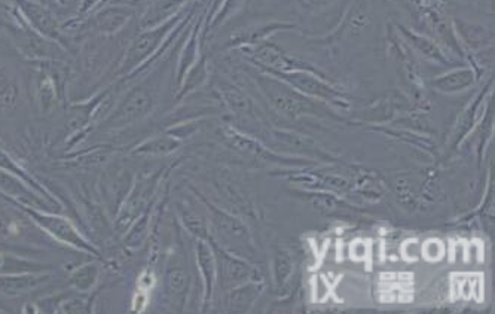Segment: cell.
<instances>
[{
  "label": "cell",
  "instance_id": "8",
  "mask_svg": "<svg viewBox=\"0 0 495 314\" xmlns=\"http://www.w3.org/2000/svg\"><path fill=\"white\" fill-rule=\"evenodd\" d=\"M240 49L256 68L262 72L269 73V75L295 72V70H311L310 66L296 60L269 41L260 42V44L252 45V47H244Z\"/></svg>",
  "mask_w": 495,
  "mask_h": 314
},
{
  "label": "cell",
  "instance_id": "25",
  "mask_svg": "<svg viewBox=\"0 0 495 314\" xmlns=\"http://www.w3.org/2000/svg\"><path fill=\"white\" fill-rule=\"evenodd\" d=\"M456 27L459 35L463 37L464 41L473 48H480L482 45L488 44V35L482 26L468 21L456 20Z\"/></svg>",
  "mask_w": 495,
  "mask_h": 314
},
{
  "label": "cell",
  "instance_id": "19",
  "mask_svg": "<svg viewBox=\"0 0 495 314\" xmlns=\"http://www.w3.org/2000/svg\"><path fill=\"white\" fill-rule=\"evenodd\" d=\"M153 205H155V202L149 205L148 209L144 210L143 214L140 215L139 218L132 222V225L128 226V230L122 234V242H124V246L127 249H139L148 237Z\"/></svg>",
  "mask_w": 495,
  "mask_h": 314
},
{
  "label": "cell",
  "instance_id": "18",
  "mask_svg": "<svg viewBox=\"0 0 495 314\" xmlns=\"http://www.w3.org/2000/svg\"><path fill=\"white\" fill-rule=\"evenodd\" d=\"M196 262L200 267L201 277L205 288L204 294H205V302L208 304L212 299L213 287L216 282V258H215L212 246L203 240L196 243Z\"/></svg>",
  "mask_w": 495,
  "mask_h": 314
},
{
  "label": "cell",
  "instance_id": "28",
  "mask_svg": "<svg viewBox=\"0 0 495 314\" xmlns=\"http://www.w3.org/2000/svg\"><path fill=\"white\" fill-rule=\"evenodd\" d=\"M16 87L9 79L8 73L5 70L4 66H0V106L11 108V106L16 105Z\"/></svg>",
  "mask_w": 495,
  "mask_h": 314
},
{
  "label": "cell",
  "instance_id": "6",
  "mask_svg": "<svg viewBox=\"0 0 495 314\" xmlns=\"http://www.w3.org/2000/svg\"><path fill=\"white\" fill-rule=\"evenodd\" d=\"M269 75V73H268ZM272 77L279 78L281 81L298 89L305 96L312 97L317 100L324 101L335 108H347L348 103L340 89L324 81L317 73L311 70H295L289 73H276Z\"/></svg>",
  "mask_w": 495,
  "mask_h": 314
},
{
  "label": "cell",
  "instance_id": "5",
  "mask_svg": "<svg viewBox=\"0 0 495 314\" xmlns=\"http://www.w3.org/2000/svg\"><path fill=\"white\" fill-rule=\"evenodd\" d=\"M134 181H136V174L124 162H112L103 170L99 191H100L101 202L111 218H115L120 212L121 205L132 191Z\"/></svg>",
  "mask_w": 495,
  "mask_h": 314
},
{
  "label": "cell",
  "instance_id": "16",
  "mask_svg": "<svg viewBox=\"0 0 495 314\" xmlns=\"http://www.w3.org/2000/svg\"><path fill=\"white\" fill-rule=\"evenodd\" d=\"M264 292V285L260 280H250L240 287L228 290V310L231 313H248L252 310L256 301Z\"/></svg>",
  "mask_w": 495,
  "mask_h": 314
},
{
  "label": "cell",
  "instance_id": "4",
  "mask_svg": "<svg viewBox=\"0 0 495 314\" xmlns=\"http://www.w3.org/2000/svg\"><path fill=\"white\" fill-rule=\"evenodd\" d=\"M160 182V173L140 174L132 183V191L125 202L121 205L120 212L113 218V228L116 233L124 234L128 226L155 202L156 185Z\"/></svg>",
  "mask_w": 495,
  "mask_h": 314
},
{
  "label": "cell",
  "instance_id": "29",
  "mask_svg": "<svg viewBox=\"0 0 495 314\" xmlns=\"http://www.w3.org/2000/svg\"><path fill=\"white\" fill-rule=\"evenodd\" d=\"M296 2L300 4V9L310 16V14L324 11L332 4H335L336 0H296Z\"/></svg>",
  "mask_w": 495,
  "mask_h": 314
},
{
  "label": "cell",
  "instance_id": "17",
  "mask_svg": "<svg viewBox=\"0 0 495 314\" xmlns=\"http://www.w3.org/2000/svg\"><path fill=\"white\" fill-rule=\"evenodd\" d=\"M182 146V141L174 134L167 133L163 136H153L148 141H142L132 151V155L137 157H168L176 152Z\"/></svg>",
  "mask_w": 495,
  "mask_h": 314
},
{
  "label": "cell",
  "instance_id": "13",
  "mask_svg": "<svg viewBox=\"0 0 495 314\" xmlns=\"http://www.w3.org/2000/svg\"><path fill=\"white\" fill-rule=\"evenodd\" d=\"M295 25L290 23H283V21H271L265 25L250 26V27L243 28L240 32L232 33L229 37L228 48H244V47H252V45L260 44V42L268 41L272 35L281 30H292Z\"/></svg>",
  "mask_w": 495,
  "mask_h": 314
},
{
  "label": "cell",
  "instance_id": "15",
  "mask_svg": "<svg viewBox=\"0 0 495 314\" xmlns=\"http://www.w3.org/2000/svg\"><path fill=\"white\" fill-rule=\"evenodd\" d=\"M49 280L48 271L44 273L0 274V294L18 297L37 289Z\"/></svg>",
  "mask_w": 495,
  "mask_h": 314
},
{
  "label": "cell",
  "instance_id": "9",
  "mask_svg": "<svg viewBox=\"0 0 495 314\" xmlns=\"http://www.w3.org/2000/svg\"><path fill=\"white\" fill-rule=\"evenodd\" d=\"M137 16V8L128 2H109L90 18V27L103 37L122 32Z\"/></svg>",
  "mask_w": 495,
  "mask_h": 314
},
{
  "label": "cell",
  "instance_id": "32",
  "mask_svg": "<svg viewBox=\"0 0 495 314\" xmlns=\"http://www.w3.org/2000/svg\"><path fill=\"white\" fill-rule=\"evenodd\" d=\"M125 2H128V4H132L136 6V5L144 4V2H148V0H125Z\"/></svg>",
  "mask_w": 495,
  "mask_h": 314
},
{
  "label": "cell",
  "instance_id": "11",
  "mask_svg": "<svg viewBox=\"0 0 495 314\" xmlns=\"http://www.w3.org/2000/svg\"><path fill=\"white\" fill-rule=\"evenodd\" d=\"M217 99L224 101V105L231 110L236 117L243 118L246 121L262 122L264 115L256 108L252 99L244 93L243 89H237L236 85L219 78L216 82Z\"/></svg>",
  "mask_w": 495,
  "mask_h": 314
},
{
  "label": "cell",
  "instance_id": "21",
  "mask_svg": "<svg viewBox=\"0 0 495 314\" xmlns=\"http://www.w3.org/2000/svg\"><path fill=\"white\" fill-rule=\"evenodd\" d=\"M99 276H100L99 266L96 262H89V264L78 267L77 270L70 273L68 285L80 294H89L96 288Z\"/></svg>",
  "mask_w": 495,
  "mask_h": 314
},
{
  "label": "cell",
  "instance_id": "12",
  "mask_svg": "<svg viewBox=\"0 0 495 314\" xmlns=\"http://www.w3.org/2000/svg\"><path fill=\"white\" fill-rule=\"evenodd\" d=\"M194 0H148L139 16V30L158 27L184 13Z\"/></svg>",
  "mask_w": 495,
  "mask_h": 314
},
{
  "label": "cell",
  "instance_id": "14",
  "mask_svg": "<svg viewBox=\"0 0 495 314\" xmlns=\"http://www.w3.org/2000/svg\"><path fill=\"white\" fill-rule=\"evenodd\" d=\"M476 82H478V78H476L475 70L470 68H461L433 78L428 81V85L440 94H458L473 89Z\"/></svg>",
  "mask_w": 495,
  "mask_h": 314
},
{
  "label": "cell",
  "instance_id": "22",
  "mask_svg": "<svg viewBox=\"0 0 495 314\" xmlns=\"http://www.w3.org/2000/svg\"><path fill=\"white\" fill-rule=\"evenodd\" d=\"M208 78L207 58L201 57L195 61V65L189 68L188 73L184 75V81L180 84L177 100L184 99L194 93L195 89H200L201 85L205 84Z\"/></svg>",
  "mask_w": 495,
  "mask_h": 314
},
{
  "label": "cell",
  "instance_id": "1",
  "mask_svg": "<svg viewBox=\"0 0 495 314\" xmlns=\"http://www.w3.org/2000/svg\"><path fill=\"white\" fill-rule=\"evenodd\" d=\"M163 75V68H156L148 77L142 78L137 84L132 85L111 112L97 124V129L101 133H115L144 121L160 101Z\"/></svg>",
  "mask_w": 495,
  "mask_h": 314
},
{
  "label": "cell",
  "instance_id": "10",
  "mask_svg": "<svg viewBox=\"0 0 495 314\" xmlns=\"http://www.w3.org/2000/svg\"><path fill=\"white\" fill-rule=\"evenodd\" d=\"M205 202V200H204ZM208 210H210V218H212L213 226L219 234V237L225 242L229 243V246H238V250H248L253 254L252 238L248 233V226L244 225L241 219L237 218L228 212L215 207L212 203L205 202Z\"/></svg>",
  "mask_w": 495,
  "mask_h": 314
},
{
  "label": "cell",
  "instance_id": "7",
  "mask_svg": "<svg viewBox=\"0 0 495 314\" xmlns=\"http://www.w3.org/2000/svg\"><path fill=\"white\" fill-rule=\"evenodd\" d=\"M210 246L216 258V278L222 289L228 292L250 280H260L259 273L252 264H248L238 255L232 254L228 249L220 246L219 243H212Z\"/></svg>",
  "mask_w": 495,
  "mask_h": 314
},
{
  "label": "cell",
  "instance_id": "27",
  "mask_svg": "<svg viewBox=\"0 0 495 314\" xmlns=\"http://www.w3.org/2000/svg\"><path fill=\"white\" fill-rule=\"evenodd\" d=\"M92 298V295L84 294L82 297L64 299L57 310L58 313H91Z\"/></svg>",
  "mask_w": 495,
  "mask_h": 314
},
{
  "label": "cell",
  "instance_id": "26",
  "mask_svg": "<svg viewBox=\"0 0 495 314\" xmlns=\"http://www.w3.org/2000/svg\"><path fill=\"white\" fill-rule=\"evenodd\" d=\"M246 4H248V0H224V4L220 5L216 16H213L212 21H210V27H220L225 21H228L229 18L240 13L241 8Z\"/></svg>",
  "mask_w": 495,
  "mask_h": 314
},
{
  "label": "cell",
  "instance_id": "3",
  "mask_svg": "<svg viewBox=\"0 0 495 314\" xmlns=\"http://www.w3.org/2000/svg\"><path fill=\"white\" fill-rule=\"evenodd\" d=\"M16 205L28 215V218L32 219L40 230H44L49 237L54 238L57 242L73 247L82 254L100 256V252L97 249L96 245H92L91 240L85 237L70 219L60 216V215L49 214L47 210L33 207V205H23L21 203H16Z\"/></svg>",
  "mask_w": 495,
  "mask_h": 314
},
{
  "label": "cell",
  "instance_id": "2",
  "mask_svg": "<svg viewBox=\"0 0 495 314\" xmlns=\"http://www.w3.org/2000/svg\"><path fill=\"white\" fill-rule=\"evenodd\" d=\"M253 79L269 108L289 120L302 117L333 118V120L340 118L338 113L329 110L324 101L305 96L279 78L268 75L262 70L253 72Z\"/></svg>",
  "mask_w": 495,
  "mask_h": 314
},
{
  "label": "cell",
  "instance_id": "23",
  "mask_svg": "<svg viewBox=\"0 0 495 314\" xmlns=\"http://www.w3.org/2000/svg\"><path fill=\"white\" fill-rule=\"evenodd\" d=\"M188 274L184 267L174 266L168 268L165 273L164 289L170 301L184 299L188 292Z\"/></svg>",
  "mask_w": 495,
  "mask_h": 314
},
{
  "label": "cell",
  "instance_id": "24",
  "mask_svg": "<svg viewBox=\"0 0 495 314\" xmlns=\"http://www.w3.org/2000/svg\"><path fill=\"white\" fill-rule=\"evenodd\" d=\"M400 30H402L407 41L411 42L418 49L419 53L424 54L428 58H432V60L437 61V63H447L444 54H442L439 47L435 42L430 41L426 37H421L418 33L412 32L409 28H404L402 26H400Z\"/></svg>",
  "mask_w": 495,
  "mask_h": 314
},
{
  "label": "cell",
  "instance_id": "20",
  "mask_svg": "<svg viewBox=\"0 0 495 314\" xmlns=\"http://www.w3.org/2000/svg\"><path fill=\"white\" fill-rule=\"evenodd\" d=\"M274 278L276 285L281 292L290 287L295 274V262L288 249L279 247L274 254Z\"/></svg>",
  "mask_w": 495,
  "mask_h": 314
},
{
  "label": "cell",
  "instance_id": "31",
  "mask_svg": "<svg viewBox=\"0 0 495 314\" xmlns=\"http://www.w3.org/2000/svg\"><path fill=\"white\" fill-rule=\"evenodd\" d=\"M222 4H224V0H212V2H210V9H208V18H210V20H212L213 16H216L220 5Z\"/></svg>",
  "mask_w": 495,
  "mask_h": 314
},
{
  "label": "cell",
  "instance_id": "30",
  "mask_svg": "<svg viewBox=\"0 0 495 314\" xmlns=\"http://www.w3.org/2000/svg\"><path fill=\"white\" fill-rule=\"evenodd\" d=\"M16 222L5 210L0 209V237H9L16 233Z\"/></svg>",
  "mask_w": 495,
  "mask_h": 314
}]
</instances>
